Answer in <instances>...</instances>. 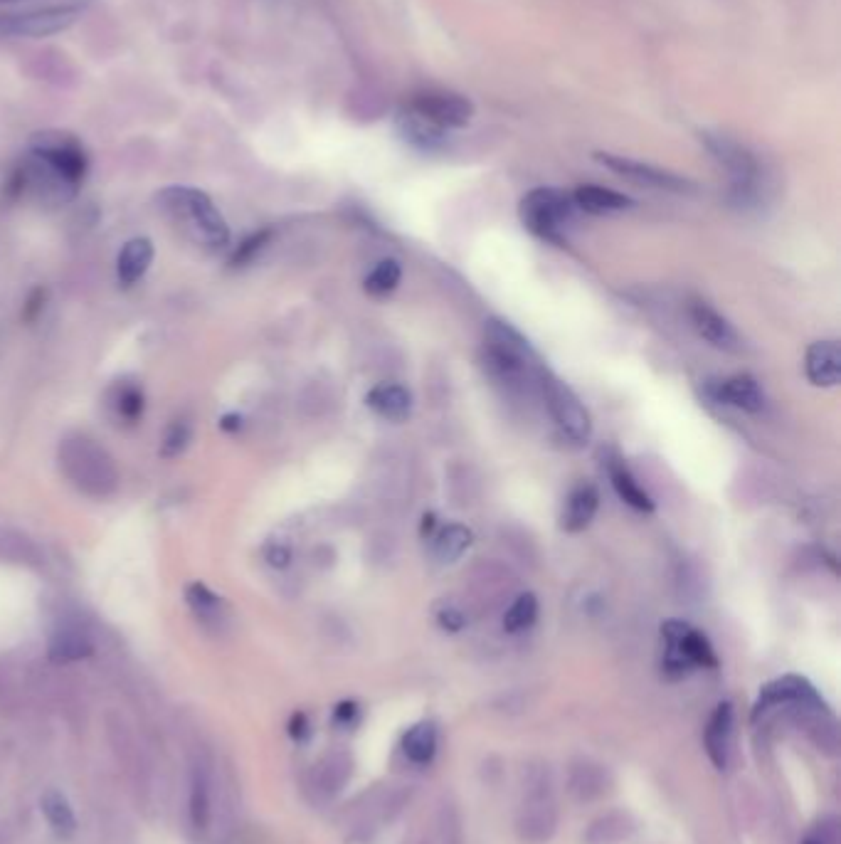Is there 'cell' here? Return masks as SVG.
I'll return each instance as SVG.
<instances>
[{"mask_svg": "<svg viewBox=\"0 0 841 844\" xmlns=\"http://www.w3.org/2000/svg\"><path fill=\"white\" fill-rule=\"evenodd\" d=\"M92 640H89L87 632L77 630V627H62L52 635L50 640V659L57 664L67 662H79V659L89 657L92 654Z\"/></svg>", "mask_w": 841, "mask_h": 844, "instance_id": "25", "label": "cell"}, {"mask_svg": "<svg viewBox=\"0 0 841 844\" xmlns=\"http://www.w3.org/2000/svg\"><path fill=\"white\" fill-rule=\"evenodd\" d=\"M432 844H464L462 817L452 803H444L437 812V835Z\"/></svg>", "mask_w": 841, "mask_h": 844, "instance_id": "35", "label": "cell"}, {"mask_svg": "<svg viewBox=\"0 0 841 844\" xmlns=\"http://www.w3.org/2000/svg\"><path fill=\"white\" fill-rule=\"evenodd\" d=\"M805 371L817 388H834L841 381V348L837 341H817L807 348Z\"/></svg>", "mask_w": 841, "mask_h": 844, "instance_id": "17", "label": "cell"}, {"mask_svg": "<svg viewBox=\"0 0 841 844\" xmlns=\"http://www.w3.org/2000/svg\"><path fill=\"white\" fill-rule=\"evenodd\" d=\"M607 770L600 763L575 761L568 770V790L578 803H592L607 793Z\"/></svg>", "mask_w": 841, "mask_h": 844, "instance_id": "19", "label": "cell"}, {"mask_svg": "<svg viewBox=\"0 0 841 844\" xmlns=\"http://www.w3.org/2000/svg\"><path fill=\"white\" fill-rule=\"evenodd\" d=\"M151 262H153L151 240H146V237H136V240L126 242L124 250H121V255H119V262H116L119 282L124 284V287L136 284L148 272Z\"/></svg>", "mask_w": 841, "mask_h": 844, "instance_id": "23", "label": "cell"}, {"mask_svg": "<svg viewBox=\"0 0 841 844\" xmlns=\"http://www.w3.org/2000/svg\"><path fill=\"white\" fill-rule=\"evenodd\" d=\"M597 506H600V494H597L595 487L583 484V487L573 489L570 497L565 499L563 514H560V526H563L568 534L585 531L587 526H590V521L595 519Z\"/></svg>", "mask_w": 841, "mask_h": 844, "instance_id": "20", "label": "cell"}, {"mask_svg": "<svg viewBox=\"0 0 841 844\" xmlns=\"http://www.w3.org/2000/svg\"><path fill=\"white\" fill-rule=\"evenodd\" d=\"M400 279H403V267H400L398 260H380L366 277L363 287L373 297H388L390 292L398 289Z\"/></svg>", "mask_w": 841, "mask_h": 844, "instance_id": "32", "label": "cell"}, {"mask_svg": "<svg viewBox=\"0 0 841 844\" xmlns=\"http://www.w3.org/2000/svg\"><path fill=\"white\" fill-rule=\"evenodd\" d=\"M403 751L412 763H417V766H427V763H430L437 753V729H435V724H430V721H422V724L412 726V729L407 731L405 738H403Z\"/></svg>", "mask_w": 841, "mask_h": 844, "instance_id": "28", "label": "cell"}, {"mask_svg": "<svg viewBox=\"0 0 841 844\" xmlns=\"http://www.w3.org/2000/svg\"><path fill=\"white\" fill-rule=\"evenodd\" d=\"M144 408H146L144 390H141L139 385H119V388H116L114 410L121 420L134 425V422L144 415Z\"/></svg>", "mask_w": 841, "mask_h": 844, "instance_id": "34", "label": "cell"}, {"mask_svg": "<svg viewBox=\"0 0 841 844\" xmlns=\"http://www.w3.org/2000/svg\"><path fill=\"white\" fill-rule=\"evenodd\" d=\"M79 18V5H50L20 15H0V38H47Z\"/></svg>", "mask_w": 841, "mask_h": 844, "instance_id": "9", "label": "cell"}, {"mask_svg": "<svg viewBox=\"0 0 841 844\" xmlns=\"http://www.w3.org/2000/svg\"><path fill=\"white\" fill-rule=\"evenodd\" d=\"M607 474H610V482L612 487H615L617 497H620L624 504L637 511H647V514L654 511V501L647 494V489L637 482V477L629 472V467L622 460L612 457V460L607 462Z\"/></svg>", "mask_w": 841, "mask_h": 844, "instance_id": "22", "label": "cell"}, {"mask_svg": "<svg viewBox=\"0 0 841 844\" xmlns=\"http://www.w3.org/2000/svg\"><path fill=\"white\" fill-rule=\"evenodd\" d=\"M437 620H439V625H442L444 630H449V632H457V630H462L464 625H467V620H464V615L459 613L457 608L442 610V613L437 615Z\"/></svg>", "mask_w": 841, "mask_h": 844, "instance_id": "39", "label": "cell"}, {"mask_svg": "<svg viewBox=\"0 0 841 844\" xmlns=\"http://www.w3.org/2000/svg\"><path fill=\"white\" fill-rule=\"evenodd\" d=\"M60 467L79 492L94 499H107L119 487V472L104 447L89 437H67L60 445Z\"/></svg>", "mask_w": 841, "mask_h": 844, "instance_id": "1", "label": "cell"}, {"mask_svg": "<svg viewBox=\"0 0 841 844\" xmlns=\"http://www.w3.org/2000/svg\"><path fill=\"white\" fill-rule=\"evenodd\" d=\"M538 388H541L543 400H546V408L550 418L555 420V425L560 427L565 437H570L573 442H587L592 435V418L587 413V408L580 403L578 395L568 388L560 378H555L553 373H548L546 368L538 376Z\"/></svg>", "mask_w": 841, "mask_h": 844, "instance_id": "7", "label": "cell"}, {"mask_svg": "<svg viewBox=\"0 0 841 844\" xmlns=\"http://www.w3.org/2000/svg\"><path fill=\"white\" fill-rule=\"evenodd\" d=\"M432 529H435V514H425V519H422V536L430 534Z\"/></svg>", "mask_w": 841, "mask_h": 844, "instance_id": "45", "label": "cell"}, {"mask_svg": "<svg viewBox=\"0 0 841 844\" xmlns=\"http://www.w3.org/2000/svg\"><path fill=\"white\" fill-rule=\"evenodd\" d=\"M837 822L824 820L807 832L802 844H837Z\"/></svg>", "mask_w": 841, "mask_h": 844, "instance_id": "38", "label": "cell"}, {"mask_svg": "<svg viewBox=\"0 0 841 844\" xmlns=\"http://www.w3.org/2000/svg\"><path fill=\"white\" fill-rule=\"evenodd\" d=\"M0 3H15V0H0Z\"/></svg>", "mask_w": 841, "mask_h": 844, "instance_id": "46", "label": "cell"}, {"mask_svg": "<svg viewBox=\"0 0 841 844\" xmlns=\"http://www.w3.org/2000/svg\"><path fill=\"white\" fill-rule=\"evenodd\" d=\"M269 561H272V566H287V561H289V548H279V546H274L272 551H269Z\"/></svg>", "mask_w": 841, "mask_h": 844, "instance_id": "42", "label": "cell"}, {"mask_svg": "<svg viewBox=\"0 0 841 844\" xmlns=\"http://www.w3.org/2000/svg\"><path fill=\"white\" fill-rule=\"evenodd\" d=\"M706 146L713 158L731 173L735 188H740V191L753 188V183L758 181V163L748 149L735 144L728 136H706Z\"/></svg>", "mask_w": 841, "mask_h": 844, "instance_id": "12", "label": "cell"}, {"mask_svg": "<svg viewBox=\"0 0 841 844\" xmlns=\"http://www.w3.org/2000/svg\"><path fill=\"white\" fill-rule=\"evenodd\" d=\"M407 114L439 131L459 129L472 121L474 107L464 97L452 92H422L415 94L407 104Z\"/></svg>", "mask_w": 841, "mask_h": 844, "instance_id": "10", "label": "cell"}, {"mask_svg": "<svg viewBox=\"0 0 841 844\" xmlns=\"http://www.w3.org/2000/svg\"><path fill=\"white\" fill-rule=\"evenodd\" d=\"M190 822L198 830H205L213 815V800H210V778L205 768H195L190 778Z\"/></svg>", "mask_w": 841, "mask_h": 844, "instance_id": "29", "label": "cell"}, {"mask_svg": "<svg viewBox=\"0 0 841 844\" xmlns=\"http://www.w3.org/2000/svg\"><path fill=\"white\" fill-rule=\"evenodd\" d=\"M185 600H188L193 615L198 617L205 627H210V630H222V625L227 622V605L213 590L205 588L203 583H193L185 590Z\"/></svg>", "mask_w": 841, "mask_h": 844, "instance_id": "24", "label": "cell"}, {"mask_svg": "<svg viewBox=\"0 0 841 844\" xmlns=\"http://www.w3.org/2000/svg\"><path fill=\"white\" fill-rule=\"evenodd\" d=\"M358 709L356 704H351V701H346V704H341L336 709V721H341V724H351L353 719H356Z\"/></svg>", "mask_w": 841, "mask_h": 844, "instance_id": "41", "label": "cell"}, {"mask_svg": "<svg viewBox=\"0 0 841 844\" xmlns=\"http://www.w3.org/2000/svg\"><path fill=\"white\" fill-rule=\"evenodd\" d=\"M42 812H45L47 822H50V827L60 837L72 835L74 827H77V820H74L70 803H67L57 790H50V793L42 795Z\"/></svg>", "mask_w": 841, "mask_h": 844, "instance_id": "31", "label": "cell"}, {"mask_svg": "<svg viewBox=\"0 0 841 844\" xmlns=\"http://www.w3.org/2000/svg\"><path fill=\"white\" fill-rule=\"evenodd\" d=\"M661 635L666 640L664 672L669 677H684L696 667H716L718 664L711 642L696 627L681 620H669L661 625Z\"/></svg>", "mask_w": 841, "mask_h": 844, "instance_id": "6", "label": "cell"}, {"mask_svg": "<svg viewBox=\"0 0 841 844\" xmlns=\"http://www.w3.org/2000/svg\"><path fill=\"white\" fill-rule=\"evenodd\" d=\"M42 302H45V292H42V289H37L35 297L30 299V302H28L30 307H28V311H25V316H28V319H35L37 311H40L42 307H45V304H42Z\"/></svg>", "mask_w": 841, "mask_h": 844, "instance_id": "43", "label": "cell"}, {"mask_svg": "<svg viewBox=\"0 0 841 844\" xmlns=\"http://www.w3.org/2000/svg\"><path fill=\"white\" fill-rule=\"evenodd\" d=\"M474 534L462 524H449L444 526L442 531L432 541V556L437 558L439 563H454L457 558H462V553L472 546Z\"/></svg>", "mask_w": 841, "mask_h": 844, "instance_id": "27", "label": "cell"}, {"mask_svg": "<svg viewBox=\"0 0 841 844\" xmlns=\"http://www.w3.org/2000/svg\"><path fill=\"white\" fill-rule=\"evenodd\" d=\"M484 334V363L491 376L504 383H521L526 378L538 383L543 366L518 331L501 321H489Z\"/></svg>", "mask_w": 841, "mask_h": 844, "instance_id": "4", "label": "cell"}, {"mask_svg": "<svg viewBox=\"0 0 841 844\" xmlns=\"http://www.w3.org/2000/svg\"><path fill=\"white\" fill-rule=\"evenodd\" d=\"M573 205H578L580 210L590 215H610V213H622V210L632 208V198H627L624 193L612 191V188L602 186H587L575 188L573 193Z\"/></svg>", "mask_w": 841, "mask_h": 844, "instance_id": "21", "label": "cell"}, {"mask_svg": "<svg viewBox=\"0 0 841 844\" xmlns=\"http://www.w3.org/2000/svg\"><path fill=\"white\" fill-rule=\"evenodd\" d=\"M689 319L691 324H694L696 334L701 336V339H706L711 346L723 348V351H738L740 348L738 331H735L731 321L718 314L711 304L691 302Z\"/></svg>", "mask_w": 841, "mask_h": 844, "instance_id": "13", "label": "cell"}, {"mask_svg": "<svg viewBox=\"0 0 841 844\" xmlns=\"http://www.w3.org/2000/svg\"><path fill=\"white\" fill-rule=\"evenodd\" d=\"M240 422L242 420L237 418V415H227V418L222 420L220 425H222V430H237V427H240Z\"/></svg>", "mask_w": 841, "mask_h": 844, "instance_id": "44", "label": "cell"}, {"mask_svg": "<svg viewBox=\"0 0 841 844\" xmlns=\"http://www.w3.org/2000/svg\"><path fill=\"white\" fill-rule=\"evenodd\" d=\"M558 830V800L553 775L546 763L528 766L523 773V795L516 815V832L526 844H546Z\"/></svg>", "mask_w": 841, "mask_h": 844, "instance_id": "3", "label": "cell"}, {"mask_svg": "<svg viewBox=\"0 0 841 844\" xmlns=\"http://www.w3.org/2000/svg\"><path fill=\"white\" fill-rule=\"evenodd\" d=\"M368 408L390 422H403L412 415V393L405 385L380 383L366 395Z\"/></svg>", "mask_w": 841, "mask_h": 844, "instance_id": "18", "label": "cell"}, {"mask_svg": "<svg viewBox=\"0 0 841 844\" xmlns=\"http://www.w3.org/2000/svg\"><path fill=\"white\" fill-rule=\"evenodd\" d=\"M269 237H272V235H269L267 230L257 232V235H252V237H247V240L240 245V250L235 252V257H232V265H235V267L250 265V262L255 260V257L259 255V252H262L264 247H267Z\"/></svg>", "mask_w": 841, "mask_h": 844, "instance_id": "37", "label": "cell"}, {"mask_svg": "<svg viewBox=\"0 0 841 844\" xmlns=\"http://www.w3.org/2000/svg\"><path fill=\"white\" fill-rule=\"evenodd\" d=\"M573 210V198L558 188H533L518 205L523 228L555 245L565 240V230L573 223Z\"/></svg>", "mask_w": 841, "mask_h": 844, "instance_id": "5", "label": "cell"}, {"mask_svg": "<svg viewBox=\"0 0 841 844\" xmlns=\"http://www.w3.org/2000/svg\"><path fill=\"white\" fill-rule=\"evenodd\" d=\"M597 161L605 163L610 171H615L617 176L627 178V181L637 183V186L644 188H657V191H671V193H686L691 191V183L686 178L676 176V173L664 171V168L652 166V163L632 161V158L624 156H612V154H597Z\"/></svg>", "mask_w": 841, "mask_h": 844, "instance_id": "11", "label": "cell"}, {"mask_svg": "<svg viewBox=\"0 0 841 844\" xmlns=\"http://www.w3.org/2000/svg\"><path fill=\"white\" fill-rule=\"evenodd\" d=\"M711 395L718 403L745 410V413H760L765 408V393L760 390V383L748 373L716 381L711 385Z\"/></svg>", "mask_w": 841, "mask_h": 844, "instance_id": "15", "label": "cell"}, {"mask_svg": "<svg viewBox=\"0 0 841 844\" xmlns=\"http://www.w3.org/2000/svg\"><path fill=\"white\" fill-rule=\"evenodd\" d=\"M190 437H193V430H190L188 420H173L171 425L166 427L161 440V455L173 460V457L183 455L185 447L190 445Z\"/></svg>", "mask_w": 841, "mask_h": 844, "instance_id": "36", "label": "cell"}, {"mask_svg": "<svg viewBox=\"0 0 841 844\" xmlns=\"http://www.w3.org/2000/svg\"><path fill=\"white\" fill-rule=\"evenodd\" d=\"M634 832V822L627 812H607L600 820H595L587 830V844H617L627 840Z\"/></svg>", "mask_w": 841, "mask_h": 844, "instance_id": "26", "label": "cell"}, {"mask_svg": "<svg viewBox=\"0 0 841 844\" xmlns=\"http://www.w3.org/2000/svg\"><path fill=\"white\" fill-rule=\"evenodd\" d=\"M733 706L728 701L718 704L708 719L706 731H703V746H706L708 758L718 770H723L731 761L733 746Z\"/></svg>", "mask_w": 841, "mask_h": 844, "instance_id": "16", "label": "cell"}, {"mask_svg": "<svg viewBox=\"0 0 841 844\" xmlns=\"http://www.w3.org/2000/svg\"><path fill=\"white\" fill-rule=\"evenodd\" d=\"M158 203L200 245L225 247L230 242V228H227L225 218L215 208L213 200L198 188L171 186L158 195Z\"/></svg>", "mask_w": 841, "mask_h": 844, "instance_id": "2", "label": "cell"}, {"mask_svg": "<svg viewBox=\"0 0 841 844\" xmlns=\"http://www.w3.org/2000/svg\"><path fill=\"white\" fill-rule=\"evenodd\" d=\"M782 704H797V706H814V709H824L822 699L817 696L812 684L802 677H782L775 679V682L768 684L763 691H760L758 706H755V714L760 711L775 709V706Z\"/></svg>", "mask_w": 841, "mask_h": 844, "instance_id": "14", "label": "cell"}, {"mask_svg": "<svg viewBox=\"0 0 841 844\" xmlns=\"http://www.w3.org/2000/svg\"><path fill=\"white\" fill-rule=\"evenodd\" d=\"M289 733L296 738V741H304L309 736V719L304 714H294V719L289 721Z\"/></svg>", "mask_w": 841, "mask_h": 844, "instance_id": "40", "label": "cell"}, {"mask_svg": "<svg viewBox=\"0 0 841 844\" xmlns=\"http://www.w3.org/2000/svg\"><path fill=\"white\" fill-rule=\"evenodd\" d=\"M538 620V598L533 593L518 595L511 603V608L506 610L504 615V630L516 635V632L528 630L533 627V622Z\"/></svg>", "mask_w": 841, "mask_h": 844, "instance_id": "33", "label": "cell"}, {"mask_svg": "<svg viewBox=\"0 0 841 844\" xmlns=\"http://www.w3.org/2000/svg\"><path fill=\"white\" fill-rule=\"evenodd\" d=\"M30 154L50 163L72 186H82L89 171V158L82 141L67 131H40L30 139Z\"/></svg>", "mask_w": 841, "mask_h": 844, "instance_id": "8", "label": "cell"}, {"mask_svg": "<svg viewBox=\"0 0 841 844\" xmlns=\"http://www.w3.org/2000/svg\"><path fill=\"white\" fill-rule=\"evenodd\" d=\"M348 778H351V758L343 751H333L324 756V761L316 768V785L329 795L338 793L348 783Z\"/></svg>", "mask_w": 841, "mask_h": 844, "instance_id": "30", "label": "cell"}]
</instances>
